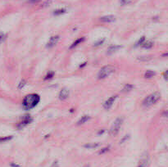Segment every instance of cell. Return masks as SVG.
I'll use <instances>...</instances> for the list:
<instances>
[{
    "mask_svg": "<svg viewBox=\"0 0 168 167\" xmlns=\"http://www.w3.org/2000/svg\"><path fill=\"white\" fill-rule=\"evenodd\" d=\"M139 167H148V166H147V164H146V163H143V164L139 165Z\"/></svg>",
    "mask_w": 168,
    "mask_h": 167,
    "instance_id": "obj_32",
    "label": "cell"
},
{
    "mask_svg": "<svg viewBox=\"0 0 168 167\" xmlns=\"http://www.w3.org/2000/svg\"><path fill=\"white\" fill-rule=\"evenodd\" d=\"M109 148H110L109 147H104V148H102V149L100 150V152H99V154H103V153H105V152H108V151H109Z\"/></svg>",
    "mask_w": 168,
    "mask_h": 167,
    "instance_id": "obj_23",
    "label": "cell"
},
{
    "mask_svg": "<svg viewBox=\"0 0 168 167\" xmlns=\"http://www.w3.org/2000/svg\"><path fill=\"white\" fill-rule=\"evenodd\" d=\"M25 85V81L24 80H22L20 83H19V85H18V89H23V87H24Z\"/></svg>",
    "mask_w": 168,
    "mask_h": 167,
    "instance_id": "obj_22",
    "label": "cell"
},
{
    "mask_svg": "<svg viewBox=\"0 0 168 167\" xmlns=\"http://www.w3.org/2000/svg\"><path fill=\"white\" fill-rule=\"evenodd\" d=\"M86 63H82V65L80 66V67H83V66H86Z\"/></svg>",
    "mask_w": 168,
    "mask_h": 167,
    "instance_id": "obj_36",
    "label": "cell"
},
{
    "mask_svg": "<svg viewBox=\"0 0 168 167\" xmlns=\"http://www.w3.org/2000/svg\"><path fill=\"white\" fill-rule=\"evenodd\" d=\"M153 46V43L152 41H146V42L143 43V44L142 45V47L143 48H146V49H149Z\"/></svg>",
    "mask_w": 168,
    "mask_h": 167,
    "instance_id": "obj_13",
    "label": "cell"
},
{
    "mask_svg": "<svg viewBox=\"0 0 168 167\" xmlns=\"http://www.w3.org/2000/svg\"><path fill=\"white\" fill-rule=\"evenodd\" d=\"M154 75H155V72L154 71H153V70H147L145 74H144V77L146 79H150V78L153 77Z\"/></svg>",
    "mask_w": 168,
    "mask_h": 167,
    "instance_id": "obj_16",
    "label": "cell"
},
{
    "mask_svg": "<svg viewBox=\"0 0 168 167\" xmlns=\"http://www.w3.org/2000/svg\"><path fill=\"white\" fill-rule=\"evenodd\" d=\"M151 59H152V57L150 56H144V57H139L138 58V60L141 61V62H148Z\"/></svg>",
    "mask_w": 168,
    "mask_h": 167,
    "instance_id": "obj_18",
    "label": "cell"
},
{
    "mask_svg": "<svg viewBox=\"0 0 168 167\" xmlns=\"http://www.w3.org/2000/svg\"><path fill=\"white\" fill-rule=\"evenodd\" d=\"M122 119L121 118H117L116 120L114 121L113 123V126L111 127L110 131H109V134L112 136H116V135H117L118 132H119V130H120V128L122 125Z\"/></svg>",
    "mask_w": 168,
    "mask_h": 167,
    "instance_id": "obj_4",
    "label": "cell"
},
{
    "mask_svg": "<svg viewBox=\"0 0 168 167\" xmlns=\"http://www.w3.org/2000/svg\"><path fill=\"white\" fill-rule=\"evenodd\" d=\"M101 21L103 22H113L115 21V17L113 15H108L100 18Z\"/></svg>",
    "mask_w": 168,
    "mask_h": 167,
    "instance_id": "obj_9",
    "label": "cell"
},
{
    "mask_svg": "<svg viewBox=\"0 0 168 167\" xmlns=\"http://www.w3.org/2000/svg\"><path fill=\"white\" fill-rule=\"evenodd\" d=\"M98 146H99V143H89V144L84 145V147H86V148H89V149H90V148H96Z\"/></svg>",
    "mask_w": 168,
    "mask_h": 167,
    "instance_id": "obj_17",
    "label": "cell"
},
{
    "mask_svg": "<svg viewBox=\"0 0 168 167\" xmlns=\"http://www.w3.org/2000/svg\"><path fill=\"white\" fill-rule=\"evenodd\" d=\"M127 139H129V135H125V137L123 138L122 139L120 140V143H123V142H125V141H126V140Z\"/></svg>",
    "mask_w": 168,
    "mask_h": 167,
    "instance_id": "obj_28",
    "label": "cell"
},
{
    "mask_svg": "<svg viewBox=\"0 0 168 167\" xmlns=\"http://www.w3.org/2000/svg\"><path fill=\"white\" fill-rule=\"evenodd\" d=\"M66 13L65 9L62 8V9H58V10L54 11V12H53V14L56 16H58V15H62V14H63V13Z\"/></svg>",
    "mask_w": 168,
    "mask_h": 167,
    "instance_id": "obj_20",
    "label": "cell"
},
{
    "mask_svg": "<svg viewBox=\"0 0 168 167\" xmlns=\"http://www.w3.org/2000/svg\"><path fill=\"white\" fill-rule=\"evenodd\" d=\"M51 167H59L58 161H55L53 162V164H52V165H51Z\"/></svg>",
    "mask_w": 168,
    "mask_h": 167,
    "instance_id": "obj_29",
    "label": "cell"
},
{
    "mask_svg": "<svg viewBox=\"0 0 168 167\" xmlns=\"http://www.w3.org/2000/svg\"><path fill=\"white\" fill-rule=\"evenodd\" d=\"M59 39H60V38H59V36H58V35L53 36V37L49 40L48 44H47V47H53V46H55V45L57 44V43L59 41Z\"/></svg>",
    "mask_w": 168,
    "mask_h": 167,
    "instance_id": "obj_7",
    "label": "cell"
},
{
    "mask_svg": "<svg viewBox=\"0 0 168 167\" xmlns=\"http://www.w3.org/2000/svg\"><path fill=\"white\" fill-rule=\"evenodd\" d=\"M163 77H164L165 80L168 81V70H166L165 72L163 73Z\"/></svg>",
    "mask_w": 168,
    "mask_h": 167,
    "instance_id": "obj_27",
    "label": "cell"
},
{
    "mask_svg": "<svg viewBox=\"0 0 168 167\" xmlns=\"http://www.w3.org/2000/svg\"><path fill=\"white\" fill-rule=\"evenodd\" d=\"M5 35L3 34V33H0V44H2V43L4 41V40H5Z\"/></svg>",
    "mask_w": 168,
    "mask_h": 167,
    "instance_id": "obj_24",
    "label": "cell"
},
{
    "mask_svg": "<svg viewBox=\"0 0 168 167\" xmlns=\"http://www.w3.org/2000/svg\"><path fill=\"white\" fill-rule=\"evenodd\" d=\"M162 116H164V117H167L168 118V110L165 111V112H164L162 113Z\"/></svg>",
    "mask_w": 168,
    "mask_h": 167,
    "instance_id": "obj_30",
    "label": "cell"
},
{
    "mask_svg": "<svg viewBox=\"0 0 168 167\" xmlns=\"http://www.w3.org/2000/svg\"><path fill=\"white\" fill-rule=\"evenodd\" d=\"M144 42H145V37H144V36H143V37H141L140 39L138 40V42L136 43V47H137V46H142Z\"/></svg>",
    "mask_w": 168,
    "mask_h": 167,
    "instance_id": "obj_19",
    "label": "cell"
},
{
    "mask_svg": "<svg viewBox=\"0 0 168 167\" xmlns=\"http://www.w3.org/2000/svg\"><path fill=\"white\" fill-rule=\"evenodd\" d=\"M104 42V39H103V40H98V42H96L95 44H94V46L95 47H97V46H100Z\"/></svg>",
    "mask_w": 168,
    "mask_h": 167,
    "instance_id": "obj_26",
    "label": "cell"
},
{
    "mask_svg": "<svg viewBox=\"0 0 168 167\" xmlns=\"http://www.w3.org/2000/svg\"><path fill=\"white\" fill-rule=\"evenodd\" d=\"M53 75H54V73L53 72H48L47 75H45V77H44V80H50V79H52V78L53 77Z\"/></svg>",
    "mask_w": 168,
    "mask_h": 167,
    "instance_id": "obj_21",
    "label": "cell"
},
{
    "mask_svg": "<svg viewBox=\"0 0 168 167\" xmlns=\"http://www.w3.org/2000/svg\"><path fill=\"white\" fill-rule=\"evenodd\" d=\"M132 89H133V85H130V84H126L122 89V92L128 93L130 92L131 90H132Z\"/></svg>",
    "mask_w": 168,
    "mask_h": 167,
    "instance_id": "obj_14",
    "label": "cell"
},
{
    "mask_svg": "<svg viewBox=\"0 0 168 167\" xmlns=\"http://www.w3.org/2000/svg\"><path fill=\"white\" fill-rule=\"evenodd\" d=\"M161 98V93L159 92H155L152 93V94L148 95V97H146L144 98V100L142 102V104H143V107H151V106H153L155 103L160 100Z\"/></svg>",
    "mask_w": 168,
    "mask_h": 167,
    "instance_id": "obj_2",
    "label": "cell"
},
{
    "mask_svg": "<svg viewBox=\"0 0 168 167\" xmlns=\"http://www.w3.org/2000/svg\"><path fill=\"white\" fill-rule=\"evenodd\" d=\"M11 166L12 167H21L19 165L15 164V163H12V164H11Z\"/></svg>",
    "mask_w": 168,
    "mask_h": 167,
    "instance_id": "obj_31",
    "label": "cell"
},
{
    "mask_svg": "<svg viewBox=\"0 0 168 167\" xmlns=\"http://www.w3.org/2000/svg\"><path fill=\"white\" fill-rule=\"evenodd\" d=\"M114 71H115V67H114L113 66H106L103 67L100 70H99V72H98V78L99 80L105 79L106 77H108V75H111V74L114 72Z\"/></svg>",
    "mask_w": 168,
    "mask_h": 167,
    "instance_id": "obj_3",
    "label": "cell"
},
{
    "mask_svg": "<svg viewBox=\"0 0 168 167\" xmlns=\"http://www.w3.org/2000/svg\"><path fill=\"white\" fill-rule=\"evenodd\" d=\"M32 117H31L30 115L23 116L21 121L18 123L17 125V127L19 130H21V129H22L23 127H25V126H26L27 125H29L30 123L32 122Z\"/></svg>",
    "mask_w": 168,
    "mask_h": 167,
    "instance_id": "obj_5",
    "label": "cell"
},
{
    "mask_svg": "<svg viewBox=\"0 0 168 167\" xmlns=\"http://www.w3.org/2000/svg\"><path fill=\"white\" fill-rule=\"evenodd\" d=\"M162 57H168V52H166V53H163Z\"/></svg>",
    "mask_w": 168,
    "mask_h": 167,
    "instance_id": "obj_34",
    "label": "cell"
},
{
    "mask_svg": "<svg viewBox=\"0 0 168 167\" xmlns=\"http://www.w3.org/2000/svg\"><path fill=\"white\" fill-rule=\"evenodd\" d=\"M40 96L36 93H31L25 96V98L23 99L22 105L24 109L30 110L34 108L40 102Z\"/></svg>",
    "mask_w": 168,
    "mask_h": 167,
    "instance_id": "obj_1",
    "label": "cell"
},
{
    "mask_svg": "<svg viewBox=\"0 0 168 167\" xmlns=\"http://www.w3.org/2000/svg\"><path fill=\"white\" fill-rule=\"evenodd\" d=\"M69 96V90L67 89H63L60 91V93H59V98L61 100H65L67 99Z\"/></svg>",
    "mask_w": 168,
    "mask_h": 167,
    "instance_id": "obj_8",
    "label": "cell"
},
{
    "mask_svg": "<svg viewBox=\"0 0 168 167\" xmlns=\"http://www.w3.org/2000/svg\"><path fill=\"white\" fill-rule=\"evenodd\" d=\"M85 40V38L84 37H81V38H79L78 40H76L75 41V42L73 43L71 45V47H70V49H72V48H75L76 46H78V45L80 44H81V43L83 42Z\"/></svg>",
    "mask_w": 168,
    "mask_h": 167,
    "instance_id": "obj_11",
    "label": "cell"
},
{
    "mask_svg": "<svg viewBox=\"0 0 168 167\" xmlns=\"http://www.w3.org/2000/svg\"><path fill=\"white\" fill-rule=\"evenodd\" d=\"M13 139V136L12 135H9V136H4V137H1L0 138V142L2 143V142H8V141H10Z\"/></svg>",
    "mask_w": 168,
    "mask_h": 167,
    "instance_id": "obj_15",
    "label": "cell"
},
{
    "mask_svg": "<svg viewBox=\"0 0 168 167\" xmlns=\"http://www.w3.org/2000/svg\"><path fill=\"white\" fill-rule=\"evenodd\" d=\"M116 98V95H114V96H113V97H109V98L106 101L105 103L103 104V107H104L106 110L110 109L111 107L113 106L114 102H115Z\"/></svg>",
    "mask_w": 168,
    "mask_h": 167,
    "instance_id": "obj_6",
    "label": "cell"
},
{
    "mask_svg": "<svg viewBox=\"0 0 168 167\" xmlns=\"http://www.w3.org/2000/svg\"><path fill=\"white\" fill-rule=\"evenodd\" d=\"M39 1H40V0H30V3H37Z\"/></svg>",
    "mask_w": 168,
    "mask_h": 167,
    "instance_id": "obj_33",
    "label": "cell"
},
{
    "mask_svg": "<svg viewBox=\"0 0 168 167\" xmlns=\"http://www.w3.org/2000/svg\"><path fill=\"white\" fill-rule=\"evenodd\" d=\"M120 48H121V46H120V45H113L108 48V54H113L116 51H118Z\"/></svg>",
    "mask_w": 168,
    "mask_h": 167,
    "instance_id": "obj_10",
    "label": "cell"
},
{
    "mask_svg": "<svg viewBox=\"0 0 168 167\" xmlns=\"http://www.w3.org/2000/svg\"><path fill=\"white\" fill-rule=\"evenodd\" d=\"M104 132H105V130H101L100 132L98 133V135H102V134H103V133H104Z\"/></svg>",
    "mask_w": 168,
    "mask_h": 167,
    "instance_id": "obj_35",
    "label": "cell"
},
{
    "mask_svg": "<svg viewBox=\"0 0 168 167\" xmlns=\"http://www.w3.org/2000/svg\"><path fill=\"white\" fill-rule=\"evenodd\" d=\"M90 117L89 116H83L80 119V120H79V121L77 122V125H83V124H85V123H86L89 120H90Z\"/></svg>",
    "mask_w": 168,
    "mask_h": 167,
    "instance_id": "obj_12",
    "label": "cell"
},
{
    "mask_svg": "<svg viewBox=\"0 0 168 167\" xmlns=\"http://www.w3.org/2000/svg\"><path fill=\"white\" fill-rule=\"evenodd\" d=\"M131 0H120V4L121 5H126V4H128V3H131Z\"/></svg>",
    "mask_w": 168,
    "mask_h": 167,
    "instance_id": "obj_25",
    "label": "cell"
}]
</instances>
